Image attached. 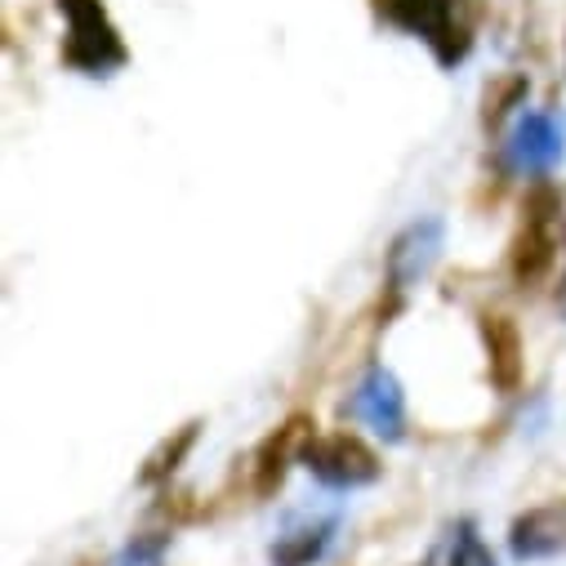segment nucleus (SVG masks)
<instances>
[{"instance_id":"nucleus-1","label":"nucleus","mask_w":566,"mask_h":566,"mask_svg":"<svg viewBox=\"0 0 566 566\" xmlns=\"http://www.w3.org/2000/svg\"><path fill=\"white\" fill-rule=\"evenodd\" d=\"M59 10L67 19L63 59L85 76H112L125 63V45H120L116 28L107 23L103 6L98 0H59Z\"/></svg>"},{"instance_id":"nucleus-2","label":"nucleus","mask_w":566,"mask_h":566,"mask_svg":"<svg viewBox=\"0 0 566 566\" xmlns=\"http://www.w3.org/2000/svg\"><path fill=\"white\" fill-rule=\"evenodd\" d=\"M566 157V116L553 107H531L504 134V166L513 175H548Z\"/></svg>"},{"instance_id":"nucleus-3","label":"nucleus","mask_w":566,"mask_h":566,"mask_svg":"<svg viewBox=\"0 0 566 566\" xmlns=\"http://www.w3.org/2000/svg\"><path fill=\"white\" fill-rule=\"evenodd\" d=\"M300 460L304 469L326 486V491H357V486H370L379 478V460L375 451L353 438V433H326V438H313L300 447Z\"/></svg>"},{"instance_id":"nucleus-4","label":"nucleus","mask_w":566,"mask_h":566,"mask_svg":"<svg viewBox=\"0 0 566 566\" xmlns=\"http://www.w3.org/2000/svg\"><path fill=\"white\" fill-rule=\"evenodd\" d=\"M379 14L429 45L442 63H455L464 54V23L455 19V0H379Z\"/></svg>"},{"instance_id":"nucleus-5","label":"nucleus","mask_w":566,"mask_h":566,"mask_svg":"<svg viewBox=\"0 0 566 566\" xmlns=\"http://www.w3.org/2000/svg\"><path fill=\"white\" fill-rule=\"evenodd\" d=\"M442 241H447V223L438 214H423V219H410L392 245H388V259H384V272H388V286L397 295L415 291L423 276L433 272V263L442 259Z\"/></svg>"},{"instance_id":"nucleus-6","label":"nucleus","mask_w":566,"mask_h":566,"mask_svg":"<svg viewBox=\"0 0 566 566\" xmlns=\"http://www.w3.org/2000/svg\"><path fill=\"white\" fill-rule=\"evenodd\" d=\"M344 410L357 423H366L379 442H406V392H401V384H397V375L388 366H370L357 379V388L344 401Z\"/></svg>"},{"instance_id":"nucleus-7","label":"nucleus","mask_w":566,"mask_h":566,"mask_svg":"<svg viewBox=\"0 0 566 566\" xmlns=\"http://www.w3.org/2000/svg\"><path fill=\"white\" fill-rule=\"evenodd\" d=\"M339 526H344V513L331 509V513H291L286 526L276 531L272 548H268V562L272 566H317L331 557L335 539H339Z\"/></svg>"},{"instance_id":"nucleus-8","label":"nucleus","mask_w":566,"mask_h":566,"mask_svg":"<svg viewBox=\"0 0 566 566\" xmlns=\"http://www.w3.org/2000/svg\"><path fill=\"white\" fill-rule=\"evenodd\" d=\"M509 553L517 562H548V557L566 553V500L526 509L509 531Z\"/></svg>"},{"instance_id":"nucleus-9","label":"nucleus","mask_w":566,"mask_h":566,"mask_svg":"<svg viewBox=\"0 0 566 566\" xmlns=\"http://www.w3.org/2000/svg\"><path fill=\"white\" fill-rule=\"evenodd\" d=\"M553 254H557V228H553V214L548 210H531L526 228H522V241H517V254H513V268L522 281H539L548 268H553Z\"/></svg>"},{"instance_id":"nucleus-10","label":"nucleus","mask_w":566,"mask_h":566,"mask_svg":"<svg viewBox=\"0 0 566 566\" xmlns=\"http://www.w3.org/2000/svg\"><path fill=\"white\" fill-rule=\"evenodd\" d=\"M423 566H495V557H491L486 539L478 535V522H473V517H460V522L438 539V548L423 557Z\"/></svg>"},{"instance_id":"nucleus-11","label":"nucleus","mask_w":566,"mask_h":566,"mask_svg":"<svg viewBox=\"0 0 566 566\" xmlns=\"http://www.w3.org/2000/svg\"><path fill=\"white\" fill-rule=\"evenodd\" d=\"M486 348H491V379L513 392L522 384V339L509 317H486Z\"/></svg>"},{"instance_id":"nucleus-12","label":"nucleus","mask_w":566,"mask_h":566,"mask_svg":"<svg viewBox=\"0 0 566 566\" xmlns=\"http://www.w3.org/2000/svg\"><path fill=\"white\" fill-rule=\"evenodd\" d=\"M166 548H170V535H161V531L134 535V539L112 557V566H166Z\"/></svg>"},{"instance_id":"nucleus-13","label":"nucleus","mask_w":566,"mask_h":566,"mask_svg":"<svg viewBox=\"0 0 566 566\" xmlns=\"http://www.w3.org/2000/svg\"><path fill=\"white\" fill-rule=\"evenodd\" d=\"M557 304H562V317H566V281H562V295H557Z\"/></svg>"}]
</instances>
